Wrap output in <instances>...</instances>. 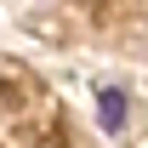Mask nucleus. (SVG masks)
Here are the masks:
<instances>
[{
  "instance_id": "1",
  "label": "nucleus",
  "mask_w": 148,
  "mask_h": 148,
  "mask_svg": "<svg viewBox=\"0 0 148 148\" xmlns=\"http://www.w3.org/2000/svg\"><path fill=\"white\" fill-rule=\"evenodd\" d=\"M97 114H103V125H108V131H120V125H125V91H114V86H108V91L97 97Z\"/></svg>"
}]
</instances>
